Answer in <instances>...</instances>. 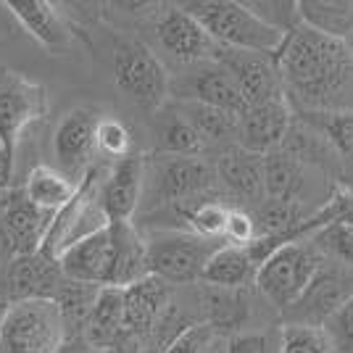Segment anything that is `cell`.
<instances>
[{"instance_id":"44","label":"cell","mask_w":353,"mask_h":353,"mask_svg":"<svg viewBox=\"0 0 353 353\" xmlns=\"http://www.w3.org/2000/svg\"><path fill=\"white\" fill-rule=\"evenodd\" d=\"M11 176H14V159L0 145V195L11 190Z\"/></svg>"},{"instance_id":"18","label":"cell","mask_w":353,"mask_h":353,"mask_svg":"<svg viewBox=\"0 0 353 353\" xmlns=\"http://www.w3.org/2000/svg\"><path fill=\"white\" fill-rule=\"evenodd\" d=\"M290 124H293V108L288 101L248 105L245 114L240 117V148L266 156L282 148Z\"/></svg>"},{"instance_id":"6","label":"cell","mask_w":353,"mask_h":353,"mask_svg":"<svg viewBox=\"0 0 353 353\" xmlns=\"http://www.w3.org/2000/svg\"><path fill=\"white\" fill-rule=\"evenodd\" d=\"M148 243V266L153 277L174 285L201 282L208 259L224 245L219 240H206L188 230H156Z\"/></svg>"},{"instance_id":"15","label":"cell","mask_w":353,"mask_h":353,"mask_svg":"<svg viewBox=\"0 0 353 353\" xmlns=\"http://www.w3.org/2000/svg\"><path fill=\"white\" fill-rule=\"evenodd\" d=\"M66 282L61 261L48 256L45 250L30 253V256H16L8 274L3 293L8 303L16 301H53L61 285Z\"/></svg>"},{"instance_id":"12","label":"cell","mask_w":353,"mask_h":353,"mask_svg":"<svg viewBox=\"0 0 353 353\" xmlns=\"http://www.w3.org/2000/svg\"><path fill=\"white\" fill-rule=\"evenodd\" d=\"M156 40L172 59L182 63H203V61H216L221 45L214 43L201 21L192 14H188L182 6L179 8H166L156 19Z\"/></svg>"},{"instance_id":"39","label":"cell","mask_w":353,"mask_h":353,"mask_svg":"<svg viewBox=\"0 0 353 353\" xmlns=\"http://www.w3.org/2000/svg\"><path fill=\"white\" fill-rule=\"evenodd\" d=\"M219 340V332L206 322L192 324L163 353H211L214 343Z\"/></svg>"},{"instance_id":"35","label":"cell","mask_w":353,"mask_h":353,"mask_svg":"<svg viewBox=\"0 0 353 353\" xmlns=\"http://www.w3.org/2000/svg\"><path fill=\"white\" fill-rule=\"evenodd\" d=\"M280 353H338L324 327L285 324L280 332Z\"/></svg>"},{"instance_id":"13","label":"cell","mask_w":353,"mask_h":353,"mask_svg":"<svg viewBox=\"0 0 353 353\" xmlns=\"http://www.w3.org/2000/svg\"><path fill=\"white\" fill-rule=\"evenodd\" d=\"M98 114L90 108H72L66 111L53 132V159L63 174L82 182L90 172L95 145V130H98Z\"/></svg>"},{"instance_id":"30","label":"cell","mask_w":353,"mask_h":353,"mask_svg":"<svg viewBox=\"0 0 353 353\" xmlns=\"http://www.w3.org/2000/svg\"><path fill=\"white\" fill-rule=\"evenodd\" d=\"M256 277V264L250 259L248 248H237V245H221L203 269V285L211 288H224V290H237L245 288V282Z\"/></svg>"},{"instance_id":"24","label":"cell","mask_w":353,"mask_h":353,"mask_svg":"<svg viewBox=\"0 0 353 353\" xmlns=\"http://www.w3.org/2000/svg\"><path fill=\"white\" fill-rule=\"evenodd\" d=\"M153 140L156 156H201L206 148L203 137L176 111V105H163L161 111H156Z\"/></svg>"},{"instance_id":"16","label":"cell","mask_w":353,"mask_h":353,"mask_svg":"<svg viewBox=\"0 0 353 353\" xmlns=\"http://www.w3.org/2000/svg\"><path fill=\"white\" fill-rule=\"evenodd\" d=\"M0 214H3V224L6 232L14 243L16 256H30L43 248L45 235L50 230L53 214L43 211L34 203L27 201L24 190L11 188L8 192L0 195Z\"/></svg>"},{"instance_id":"33","label":"cell","mask_w":353,"mask_h":353,"mask_svg":"<svg viewBox=\"0 0 353 353\" xmlns=\"http://www.w3.org/2000/svg\"><path fill=\"white\" fill-rule=\"evenodd\" d=\"M301 19L327 37L345 40L353 32V0H298Z\"/></svg>"},{"instance_id":"17","label":"cell","mask_w":353,"mask_h":353,"mask_svg":"<svg viewBox=\"0 0 353 353\" xmlns=\"http://www.w3.org/2000/svg\"><path fill=\"white\" fill-rule=\"evenodd\" d=\"M145 166L143 153H132L121 161H114L103 185V203L111 221H132L145 198Z\"/></svg>"},{"instance_id":"46","label":"cell","mask_w":353,"mask_h":353,"mask_svg":"<svg viewBox=\"0 0 353 353\" xmlns=\"http://www.w3.org/2000/svg\"><path fill=\"white\" fill-rule=\"evenodd\" d=\"M343 45L348 48V53H351V59H353V32L348 34V37H345V40H343Z\"/></svg>"},{"instance_id":"27","label":"cell","mask_w":353,"mask_h":353,"mask_svg":"<svg viewBox=\"0 0 353 353\" xmlns=\"http://www.w3.org/2000/svg\"><path fill=\"white\" fill-rule=\"evenodd\" d=\"M198 303L203 311V322L211 324L216 332L230 330L232 335L240 332V324L248 316V293L245 288L237 290H224V288H211L203 285L198 293Z\"/></svg>"},{"instance_id":"31","label":"cell","mask_w":353,"mask_h":353,"mask_svg":"<svg viewBox=\"0 0 353 353\" xmlns=\"http://www.w3.org/2000/svg\"><path fill=\"white\" fill-rule=\"evenodd\" d=\"M101 285H90V282H74L66 280L61 285V290L56 293V306L61 311V319L66 327V338H77V335H85V327L95 303H98V295H101Z\"/></svg>"},{"instance_id":"9","label":"cell","mask_w":353,"mask_h":353,"mask_svg":"<svg viewBox=\"0 0 353 353\" xmlns=\"http://www.w3.org/2000/svg\"><path fill=\"white\" fill-rule=\"evenodd\" d=\"M45 88L30 77L11 69H0V145L16 159L21 134L45 117Z\"/></svg>"},{"instance_id":"14","label":"cell","mask_w":353,"mask_h":353,"mask_svg":"<svg viewBox=\"0 0 353 353\" xmlns=\"http://www.w3.org/2000/svg\"><path fill=\"white\" fill-rule=\"evenodd\" d=\"M172 90L176 92V101L206 103L214 105V108H224L230 114H237V117H243L245 108H248L235 77L227 72L219 61L192 63L190 72L185 74L176 85H172Z\"/></svg>"},{"instance_id":"10","label":"cell","mask_w":353,"mask_h":353,"mask_svg":"<svg viewBox=\"0 0 353 353\" xmlns=\"http://www.w3.org/2000/svg\"><path fill=\"white\" fill-rule=\"evenodd\" d=\"M353 298V274L348 266L327 264L316 272L306 293L285 309V324H314L324 327Z\"/></svg>"},{"instance_id":"47","label":"cell","mask_w":353,"mask_h":353,"mask_svg":"<svg viewBox=\"0 0 353 353\" xmlns=\"http://www.w3.org/2000/svg\"><path fill=\"white\" fill-rule=\"evenodd\" d=\"M6 306H8V303H3V301H0V316H3V311H6Z\"/></svg>"},{"instance_id":"42","label":"cell","mask_w":353,"mask_h":353,"mask_svg":"<svg viewBox=\"0 0 353 353\" xmlns=\"http://www.w3.org/2000/svg\"><path fill=\"white\" fill-rule=\"evenodd\" d=\"M227 353H274V343L266 332H235L227 338Z\"/></svg>"},{"instance_id":"40","label":"cell","mask_w":353,"mask_h":353,"mask_svg":"<svg viewBox=\"0 0 353 353\" xmlns=\"http://www.w3.org/2000/svg\"><path fill=\"white\" fill-rule=\"evenodd\" d=\"M224 240L227 245H237V248H248L259 240V227L253 214L245 208H230V219H227V230H224Z\"/></svg>"},{"instance_id":"41","label":"cell","mask_w":353,"mask_h":353,"mask_svg":"<svg viewBox=\"0 0 353 353\" xmlns=\"http://www.w3.org/2000/svg\"><path fill=\"white\" fill-rule=\"evenodd\" d=\"M327 335L332 340L338 353H353V298L343 306V309L324 324Z\"/></svg>"},{"instance_id":"25","label":"cell","mask_w":353,"mask_h":353,"mask_svg":"<svg viewBox=\"0 0 353 353\" xmlns=\"http://www.w3.org/2000/svg\"><path fill=\"white\" fill-rule=\"evenodd\" d=\"M21 190L27 195V201L34 203L37 208L50 211V214H59L61 208L77 195L79 182L72 179L69 174H63L59 166L37 163L30 174H27V182H24Z\"/></svg>"},{"instance_id":"2","label":"cell","mask_w":353,"mask_h":353,"mask_svg":"<svg viewBox=\"0 0 353 353\" xmlns=\"http://www.w3.org/2000/svg\"><path fill=\"white\" fill-rule=\"evenodd\" d=\"M182 8L201 21V27L214 37V43L230 48V50L277 56L288 40V34H282L280 30L261 21L245 3L198 0V3H185Z\"/></svg>"},{"instance_id":"21","label":"cell","mask_w":353,"mask_h":353,"mask_svg":"<svg viewBox=\"0 0 353 353\" xmlns=\"http://www.w3.org/2000/svg\"><path fill=\"white\" fill-rule=\"evenodd\" d=\"M216 176L219 182L240 201L261 203L266 198L264 190V156L250 153L245 148H224L216 159Z\"/></svg>"},{"instance_id":"32","label":"cell","mask_w":353,"mask_h":353,"mask_svg":"<svg viewBox=\"0 0 353 353\" xmlns=\"http://www.w3.org/2000/svg\"><path fill=\"white\" fill-rule=\"evenodd\" d=\"M303 163L295 161L282 148L264 156V190L274 201H301L303 192Z\"/></svg>"},{"instance_id":"26","label":"cell","mask_w":353,"mask_h":353,"mask_svg":"<svg viewBox=\"0 0 353 353\" xmlns=\"http://www.w3.org/2000/svg\"><path fill=\"white\" fill-rule=\"evenodd\" d=\"M253 219L259 227V237H277L285 243H293V237L309 227H316L314 219L306 221V211L301 201H274L264 198L253 208Z\"/></svg>"},{"instance_id":"22","label":"cell","mask_w":353,"mask_h":353,"mask_svg":"<svg viewBox=\"0 0 353 353\" xmlns=\"http://www.w3.org/2000/svg\"><path fill=\"white\" fill-rule=\"evenodd\" d=\"M111 227V224H108ZM108 227L95 232L92 237L77 243L74 248H69L61 256V269L63 277L74 282H90V285H108V274H111V232Z\"/></svg>"},{"instance_id":"43","label":"cell","mask_w":353,"mask_h":353,"mask_svg":"<svg viewBox=\"0 0 353 353\" xmlns=\"http://www.w3.org/2000/svg\"><path fill=\"white\" fill-rule=\"evenodd\" d=\"M16 259V250H14V243H11V237L6 232V224H3V214H0V288L6 285V274H8V269L14 264Z\"/></svg>"},{"instance_id":"5","label":"cell","mask_w":353,"mask_h":353,"mask_svg":"<svg viewBox=\"0 0 353 353\" xmlns=\"http://www.w3.org/2000/svg\"><path fill=\"white\" fill-rule=\"evenodd\" d=\"M63 340L56 301H16L0 316V353H59Z\"/></svg>"},{"instance_id":"45","label":"cell","mask_w":353,"mask_h":353,"mask_svg":"<svg viewBox=\"0 0 353 353\" xmlns=\"http://www.w3.org/2000/svg\"><path fill=\"white\" fill-rule=\"evenodd\" d=\"M59 353H98V351H95V348H92L82 335H77V338L63 340V345L59 348Z\"/></svg>"},{"instance_id":"34","label":"cell","mask_w":353,"mask_h":353,"mask_svg":"<svg viewBox=\"0 0 353 353\" xmlns=\"http://www.w3.org/2000/svg\"><path fill=\"white\" fill-rule=\"evenodd\" d=\"M316 250L327 259L353 269V221L335 219L316 230Z\"/></svg>"},{"instance_id":"19","label":"cell","mask_w":353,"mask_h":353,"mask_svg":"<svg viewBox=\"0 0 353 353\" xmlns=\"http://www.w3.org/2000/svg\"><path fill=\"white\" fill-rule=\"evenodd\" d=\"M111 274L105 288H132L134 282L150 277L148 266V243L134 221H111Z\"/></svg>"},{"instance_id":"38","label":"cell","mask_w":353,"mask_h":353,"mask_svg":"<svg viewBox=\"0 0 353 353\" xmlns=\"http://www.w3.org/2000/svg\"><path fill=\"white\" fill-rule=\"evenodd\" d=\"M95 145L98 153H103L114 161H121L127 156H132V134L130 130L119 121V119H101L98 121V130H95Z\"/></svg>"},{"instance_id":"11","label":"cell","mask_w":353,"mask_h":353,"mask_svg":"<svg viewBox=\"0 0 353 353\" xmlns=\"http://www.w3.org/2000/svg\"><path fill=\"white\" fill-rule=\"evenodd\" d=\"M221 66L235 77V82L243 90V98L248 105L272 103V101H288L285 82H282L277 56L264 53H248V50H230L221 48L216 56Z\"/></svg>"},{"instance_id":"29","label":"cell","mask_w":353,"mask_h":353,"mask_svg":"<svg viewBox=\"0 0 353 353\" xmlns=\"http://www.w3.org/2000/svg\"><path fill=\"white\" fill-rule=\"evenodd\" d=\"M176 111L195 127V132L203 137V143H224L227 148L240 145V117L224 108H214L195 101H176Z\"/></svg>"},{"instance_id":"7","label":"cell","mask_w":353,"mask_h":353,"mask_svg":"<svg viewBox=\"0 0 353 353\" xmlns=\"http://www.w3.org/2000/svg\"><path fill=\"white\" fill-rule=\"evenodd\" d=\"M324 256L316 245L285 243L274 250L256 272V285L274 309H290L301 295L306 293L311 280L322 269Z\"/></svg>"},{"instance_id":"4","label":"cell","mask_w":353,"mask_h":353,"mask_svg":"<svg viewBox=\"0 0 353 353\" xmlns=\"http://www.w3.org/2000/svg\"><path fill=\"white\" fill-rule=\"evenodd\" d=\"M216 166L201 156H150L145 166V198L166 208L208 198L216 188Z\"/></svg>"},{"instance_id":"23","label":"cell","mask_w":353,"mask_h":353,"mask_svg":"<svg viewBox=\"0 0 353 353\" xmlns=\"http://www.w3.org/2000/svg\"><path fill=\"white\" fill-rule=\"evenodd\" d=\"M6 8L14 14V19L21 24V30L30 37H34L40 45L50 50H66L72 48L74 34L72 27L63 21V16L56 11L53 3L45 0H11L6 3Z\"/></svg>"},{"instance_id":"1","label":"cell","mask_w":353,"mask_h":353,"mask_svg":"<svg viewBox=\"0 0 353 353\" xmlns=\"http://www.w3.org/2000/svg\"><path fill=\"white\" fill-rule=\"evenodd\" d=\"M277 66L298 114H353V59L343 40L303 24L288 34Z\"/></svg>"},{"instance_id":"36","label":"cell","mask_w":353,"mask_h":353,"mask_svg":"<svg viewBox=\"0 0 353 353\" xmlns=\"http://www.w3.org/2000/svg\"><path fill=\"white\" fill-rule=\"evenodd\" d=\"M295 117H306L309 124L324 132V137L338 150V156L353 159V114H295Z\"/></svg>"},{"instance_id":"8","label":"cell","mask_w":353,"mask_h":353,"mask_svg":"<svg viewBox=\"0 0 353 353\" xmlns=\"http://www.w3.org/2000/svg\"><path fill=\"white\" fill-rule=\"evenodd\" d=\"M114 79L119 90L145 111H161L172 92V79L163 63L140 40H127L117 48Z\"/></svg>"},{"instance_id":"37","label":"cell","mask_w":353,"mask_h":353,"mask_svg":"<svg viewBox=\"0 0 353 353\" xmlns=\"http://www.w3.org/2000/svg\"><path fill=\"white\" fill-rule=\"evenodd\" d=\"M253 14L259 16L261 21H266L269 27L280 30L282 34H290L298 27H303L301 19V8L295 0H248L245 3Z\"/></svg>"},{"instance_id":"28","label":"cell","mask_w":353,"mask_h":353,"mask_svg":"<svg viewBox=\"0 0 353 353\" xmlns=\"http://www.w3.org/2000/svg\"><path fill=\"white\" fill-rule=\"evenodd\" d=\"M124 324H127V314H124V290L121 288H103L98 295V303L90 314L88 327H85V335L90 345L98 351V348H108L114 345L121 332H124Z\"/></svg>"},{"instance_id":"20","label":"cell","mask_w":353,"mask_h":353,"mask_svg":"<svg viewBox=\"0 0 353 353\" xmlns=\"http://www.w3.org/2000/svg\"><path fill=\"white\" fill-rule=\"evenodd\" d=\"M172 301H174V288L153 274L134 282L132 288H124V314H127L124 330L143 338L148 345V338L159 322V316Z\"/></svg>"},{"instance_id":"3","label":"cell","mask_w":353,"mask_h":353,"mask_svg":"<svg viewBox=\"0 0 353 353\" xmlns=\"http://www.w3.org/2000/svg\"><path fill=\"white\" fill-rule=\"evenodd\" d=\"M105 174H108V169H103V166H90V172L79 182L77 195L61 208L59 214H53L50 230H48L40 250H45L53 259H61L77 243L88 240L111 224V216H108L103 203Z\"/></svg>"}]
</instances>
